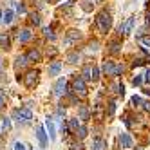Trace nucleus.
Instances as JSON below:
<instances>
[{"instance_id":"nucleus-8","label":"nucleus","mask_w":150,"mask_h":150,"mask_svg":"<svg viewBox=\"0 0 150 150\" xmlns=\"http://www.w3.org/2000/svg\"><path fill=\"white\" fill-rule=\"evenodd\" d=\"M65 87H67L65 78H60V80L54 83V96H58V98H60V96H62L63 92H65Z\"/></svg>"},{"instance_id":"nucleus-29","label":"nucleus","mask_w":150,"mask_h":150,"mask_svg":"<svg viewBox=\"0 0 150 150\" xmlns=\"http://www.w3.org/2000/svg\"><path fill=\"white\" fill-rule=\"evenodd\" d=\"M114 112H116V101H110V103H109V109H107V114L112 116Z\"/></svg>"},{"instance_id":"nucleus-9","label":"nucleus","mask_w":150,"mask_h":150,"mask_svg":"<svg viewBox=\"0 0 150 150\" xmlns=\"http://www.w3.org/2000/svg\"><path fill=\"white\" fill-rule=\"evenodd\" d=\"M36 137H38V141H40V146L45 148V146H47V134H45V130H44V127H38Z\"/></svg>"},{"instance_id":"nucleus-46","label":"nucleus","mask_w":150,"mask_h":150,"mask_svg":"<svg viewBox=\"0 0 150 150\" xmlns=\"http://www.w3.org/2000/svg\"><path fill=\"white\" fill-rule=\"evenodd\" d=\"M2 65H4V60H2V58H0V69H2Z\"/></svg>"},{"instance_id":"nucleus-27","label":"nucleus","mask_w":150,"mask_h":150,"mask_svg":"<svg viewBox=\"0 0 150 150\" xmlns=\"http://www.w3.org/2000/svg\"><path fill=\"white\" fill-rule=\"evenodd\" d=\"M40 22H42V20H40V15L38 13L31 15V24H33V25H40Z\"/></svg>"},{"instance_id":"nucleus-32","label":"nucleus","mask_w":150,"mask_h":150,"mask_svg":"<svg viewBox=\"0 0 150 150\" xmlns=\"http://www.w3.org/2000/svg\"><path fill=\"white\" fill-rule=\"evenodd\" d=\"M44 33H45V36H47V38H51V40H54V33H52V31H51L49 27H45V29H44Z\"/></svg>"},{"instance_id":"nucleus-3","label":"nucleus","mask_w":150,"mask_h":150,"mask_svg":"<svg viewBox=\"0 0 150 150\" xmlns=\"http://www.w3.org/2000/svg\"><path fill=\"white\" fill-rule=\"evenodd\" d=\"M13 117H20L22 121H29L31 117H33V112H31L29 107H25V109H20V110H15L13 112ZM18 120V121H20Z\"/></svg>"},{"instance_id":"nucleus-39","label":"nucleus","mask_w":150,"mask_h":150,"mask_svg":"<svg viewBox=\"0 0 150 150\" xmlns=\"http://www.w3.org/2000/svg\"><path fill=\"white\" fill-rule=\"evenodd\" d=\"M143 109H145L146 112H150V101H143Z\"/></svg>"},{"instance_id":"nucleus-31","label":"nucleus","mask_w":150,"mask_h":150,"mask_svg":"<svg viewBox=\"0 0 150 150\" xmlns=\"http://www.w3.org/2000/svg\"><path fill=\"white\" fill-rule=\"evenodd\" d=\"M139 40H141V44H143L145 47H148V49H150V36H141Z\"/></svg>"},{"instance_id":"nucleus-17","label":"nucleus","mask_w":150,"mask_h":150,"mask_svg":"<svg viewBox=\"0 0 150 150\" xmlns=\"http://www.w3.org/2000/svg\"><path fill=\"white\" fill-rule=\"evenodd\" d=\"M80 127H81V125H80V121L76 120V117H74V120H69V130H71L72 134H76Z\"/></svg>"},{"instance_id":"nucleus-45","label":"nucleus","mask_w":150,"mask_h":150,"mask_svg":"<svg viewBox=\"0 0 150 150\" xmlns=\"http://www.w3.org/2000/svg\"><path fill=\"white\" fill-rule=\"evenodd\" d=\"M4 105H6V100L2 98V96H0V109H2V107H4Z\"/></svg>"},{"instance_id":"nucleus-14","label":"nucleus","mask_w":150,"mask_h":150,"mask_svg":"<svg viewBox=\"0 0 150 150\" xmlns=\"http://www.w3.org/2000/svg\"><path fill=\"white\" fill-rule=\"evenodd\" d=\"M60 69H62V63L60 62H52L49 65V76H58Z\"/></svg>"},{"instance_id":"nucleus-20","label":"nucleus","mask_w":150,"mask_h":150,"mask_svg":"<svg viewBox=\"0 0 150 150\" xmlns=\"http://www.w3.org/2000/svg\"><path fill=\"white\" fill-rule=\"evenodd\" d=\"M89 109H87V107H85V105H81L80 107V120H83V121H87L89 120Z\"/></svg>"},{"instance_id":"nucleus-28","label":"nucleus","mask_w":150,"mask_h":150,"mask_svg":"<svg viewBox=\"0 0 150 150\" xmlns=\"http://www.w3.org/2000/svg\"><path fill=\"white\" fill-rule=\"evenodd\" d=\"M13 150H31V146H29V145H24V143H20V141H18V143H15V148H13Z\"/></svg>"},{"instance_id":"nucleus-2","label":"nucleus","mask_w":150,"mask_h":150,"mask_svg":"<svg viewBox=\"0 0 150 150\" xmlns=\"http://www.w3.org/2000/svg\"><path fill=\"white\" fill-rule=\"evenodd\" d=\"M71 89H72V92H76V94H80V96H85V94H87V85H85L83 78H78V76L72 80Z\"/></svg>"},{"instance_id":"nucleus-15","label":"nucleus","mask_w":150,"mask_h":150,"mask_svg":"<svg viewBox=\"0 0 150 150\" xmlns=\"http://www.w3.org/2000/svg\"><path fill=\"white\" fill-rule=\"evenodd\" d=\"M92 150H107V141L101 139V137H98L94 141V145H92Z\"/></svg>"},{"instance_id":"nucleus-25","label":"nucleus","mask_w":150,"mask_h":150,"mask_svg":"<svg viewBox=\"0 0 150 150\" xmlns=\"http://www.w3.org/2000/svg\"><path fill=\"white\" fill-rule=\"evenodd\" d=\"M76 136H78L80 139H83V137H87V127H83V125H81V127L78 128V132H76Z\"/></svg>"},{"instance_id":"nucleus-24","label":"nucleus","mask_w":150,"mask_h":150,"mask_svg":"<svg viewBox=\"0 0 150 150\" xmlns=\"http://www.w3.org/2000/svg\"><path fill=\"white\" fill-rule=\"evenodd\" d=\"M98 78H100V69H98V67H92V69H91V80L96 81Z\"/></svg>"},{"instance_id":"nucleus-33","label":"nucleus","mask_w":150,"mask_h":150,"mask_svg":"<svg viewBox=\"0 0 150 150\" xmlns=\"http://www.w3.org/2000/svg\"><path fill=\"white\" fill-rule=\"evenodd\" d=\"M123 72V65H116V71H114V76H120Z\"/></svg>"},{"instance_id":"nucleus-7","label":"nucleus","mask_w":150,"mask_h":150,"mask_svg":"<svg viewBox=\"0 0 150 150\" xmlns=\"http://www.w3.org/2000/svg\"><path fill=\"white\" fill-rule=\"evenodd\" d=\"M120 145H121V148H125V150H130V148L134 146V141H132L130 134H121V136H120Z\"/></svg>"},{"instance_id":"nucleus-6","label":"nucleus","mask_w":150,"mask_h":150,"mask_svg":"<svg viewBox=\"0 0 150 150\" xmlns=\"http://www.w3.org/2000/svg\"><path fill=\"white\" fill-rule=\"evenodd\" d=\"M38 80V71H29L25 76H24V83H25V87H33V85L36 83Z\"/></svg>"},{"instance_id":"nucleus-23","label":"nucleus","mask_w":150,"mask_h":150,"mask_svg":"<svg viewBox=\"0 0 150 150\" xmlns=\"http://www.w3.org/2000/svg\"><path fill=\"white\" fill-rule=\"evenodd\" d=\"M91 65H85L83 67V74H81V76H83V81H87V80H91Z\"/></svg>"},{"instance_id":"nucleus-47","label":"nucleus","mask_w":150,"mask_h":150,"mask_svg":"<svg viewBox=\"0 0 150 150\" xmlns=\"http://www.w3.org/2000/svg\"><path fill=\"white\" fill-rule=\"evenodd\" d=\"M0 20H2V13H0Z\"/></svg>"},{"instance_id":"nucleus-21","label":"nucleus","mask_w":150,"mask_h":150,"mask_svg":"<svg viewBox=\"0 0 150 150\" xmlns=\"http://www.w3.org/2000/svg\"><path fill=\"white\" fill-rule=\"evenodd\" d=\"M13 16H15V13L11 11V9H7V11L2 15V20H4L6 24H11V22H13Z\"/></svg>"},{"instance_id":"nucleus-4","label":"nucleus","mask_w":150,"mask_h":150,"mask_svg":"<svg viewBox=\"0 0 150 150\" xmlns=\"http://www.w3.org/2000/svg\"><path fill=\"white\" fill-rule=\"evenodd\" d=\"M134 22H136V18H134V16H130V18H128L127 22H125V24H121V25H120V29H117V31H120L121 35H128V33H132Z\"/></svg>"},{"instance_id":"nucleus-16","label":"nucleus","mask_w":150,"mask_h":150,"mask_svg":"<svg viewBox=\"0 0 150 150\" xmlns=\"http://www.w3.org/2000/svg\"><path fill=\"white\" fill-rule=\"evenodd\" d=\"M31 36H33V33H31V29H24V31H20V35H18V38H20V42H29L31 40Z\"/></svg>"},{"instance_id":"nucleus-22","label":"nucleus","mask_w":150,"mask_h":150,"mask_svg":"<svg viewBox=\"0 0 150 150\" xmlns=\"http://www.w3.org/2000/svg\"><path fill=\"white\" fill-rule=\"evenodd\" d=\"M67 62L69 63H78L80 62V54H78V52H69V54H67Z\"/></svg>"},{"instance_id":"nucleus-13","label":"nucleus","mask_w":150,"mask_h":150,"mask_svg":"<svg viewBox=\"0 0 150 150\" xmlns=\"http://www.w3.org/2000/svg\"><path fill=\"white\" fill-rule=\"evenodd\" d=\"M25 58H27V62H40L42 60V54H40L36 49H31L27 54H25Z\"/></svg>"},{"instance_id":"nucleus-40","label":"nucleus","mask_w":150,"mask_h":150,"mask_svg":"<svg viewBox=\"0 0 150 150\" xmlns=\"http://www.w3.org/2000/svg\"><path fill=\"white\" fill-rule=\"evenodd\" d=\"M125 125H127V127H130V125H132V121H130V116H128V114L125 116Z\"/></svg>"},{"instance_id":"nucleus-30","label":"nucleus","mask_w":150,"mask_h":150,"mask_svg":"<svg viewBox=\"0 0 150 150\" xmlns=\"http://www.w3.org/2000/svg\"><path fill=\"white\" fill-rule=\"evenodd\" d=\"M2 128H4V130H11V121H9V117H4V121H2Z\"/></svg>"},{"instance_id":"nucleus-10","label":"nucleus","mask_w":150,"mask_h":150,"mask_svg":"<svg viewBox=\"0 0 150 150\" xmlns=\"http://www.w3.org/2000/svg\"><path fill=\"white\" fill-rule=\"evenodd\" d=\"M101 71L107 74V76H114V71H116L114 62H103V67H101Z\"/></svg>"},{"instance_id":"nucleus-41","label":"nucleus","mask_w":150,"mask_h":150,"mask_svg":"<svg viewBox=\"0 0 150 150\" xmlns=\"http://www.w3.org/2000/svg\"><path fill=\"white\" fill-rule=\"evenodd\" d=\"M145 80H146V83L150 85V69H146V72H145Z\"/></svg>"},{"instance_id":"nucleus-1","label":"nucleus","mask_w":150,"mask_h":150,"mask_svg":"<svg viewBox=\"0 0 150 150\" xmlns=\"http://www.w3.org/2000/svg\"><path fill=\"white\" fill-rule=\"evenodd\" d=\"M96 24H98V29L101 31V33H109V29L112 25V16H110V13L101 11L98 15V18H96Z\"/></svg>"},{"instance_id":"nucleus-43","label":"nucleus","mask_w":150,"mask_h":150,"mask_svg":"<svg viewBox=\"0 0 150 150\" xmlns=\"http://www.w3.org/2000/svg\"><path fill=\"white\" fill-rule=\"evenodd\" d=\"M62 132L67 134V125H65V121H62Z\"/></svg>"},{"instance_id":"nucleus-12","label":"nucleus","mask_w":150,"mask_h":150,"mask_svg":"<svg viewBox=\"0 0 150 150\" xmlns=\"http://www.w3.org/2000/svg\"><path fill=\"white\" fill-rule=\"evenodd\" d=\"M45 127H47V132H49V137L51 139H56V130H54V123H52L51 117L45 120Z\"/></svg>"},{"instance_id":"nucleus-18","label":"nucleus","mask_w":150,"mask_h":150,"mask_svg":"<svg viewBox=\"0 0 150 150\" xmlns=\"http://www.w3.org/2000/svg\"><path fill=\"white\" fill-rule=\"evenodd\" d=\"M27 63H29V62H27V58H25V56H18V58H16V62H15V69H22V67H25V65H27Z\"/></svg>"},{"instance_id":"nucleus-11","label":"nucleus","mask_w":150,"mask_h":150,"mask_svg":"<svg viewBox=\"0 0 150 150\" xmlns=\"http://www.w3.org/2000/svg\"><path fill=\"white\" fill-rule=\"evenodd\" d=\"M0 47L2 49H9L11 47V38L7 33H0Z\"/></svg>"},{"instance_id":"nucleus-26","label":"nucleus","mask_w":150,"mask_h":150,"mask_svg":"<svg viewBox=\"0 0 150 150\" xmlns=\"http://www.w3.org/2000/svg\"><path fill=\"white\" fill-rule=\"evenodd\" d=\"M143 80H145V78L141 76V74H136V78L132 80V85H134V87H139V85L143 83Z\"/></svg>"},{"instance_id":"nucleus-42","label":"nucleus","mask_w":150,"mask_h":150,"mask_svg":"<svg viewBox=\"0 0 150 150\" xmlns=\"http://www.w3.org/2000/svg\"><path fill=\"white\" fill-rule=\"evenodd\" d=\"M56 114H58V116H63V114H65V109H62V107H58V110H56Z\"/></svg>"},{"instance_id":"nucleus-34","label":"nucleus","mask_w":150,"mask_h":150,"mask_svg":"<svg viewBox=\"0 0 150 150\" xmlns=\"http://www.w3.org/2000/svg\"><path fill=\"white\" fill-rule=\"evenodd\" d=\"M83 9L85 11H91V0H83Z\"/></svg>"},{"instance_id":"nucleus-19","label":"nucleus","mask_w":150,"mask_h":150,"mask_svg":"<svg viewBox=\"0 0 150 150\" xmlns=\"http://www.w3.org/2000/svg\"><path fill=\"white\" fill-rule=\"evenodd\" d=\"M120 51H121V44L117 40H112L110 42V52H112V54H117Z\"/></svg>"},{"instance_id":"nucleus-36","label":"nucleus","mask_w":150,"mask_h":150,"mask_svg":"<svg viewBox=\"0 0 150 150\" xmlns=\"http://www.w3.org/2000/svg\"><path fill=\"white\" fill-rule=\"evenodd\" d=\"M83 146H81V143H74V145H71V150H81Z\"/></svg>"},{"instance_id":"nucleus-44","label":"nucleus","mask_w":150,"mask_h":150,"mask_svg":"<svg viewBox=\"0 0 150 150\" xmlns=\"http://www.w3.org/2000/svg\"><path fill=\"white\" fill-rule=\"evenodd\" d=\"M91 49H92V51H96V49H98V42H94V44H91Z\"/></svg>"},{"instance_id":"nucleus-37","label":"nucleus","mask_w":150,"mask_h":150,"mask_svg":"<svg viewBox=\"0 0 150 150\" xmlns=\"http://www.w3.org/2000/svg\"><path fill=\"white\" fill-rule=\"evenodd\" d=\"M132 103L134 105H139V103H141V98H139V96H132Z\"/></svg>"},{"instance_id":"nucleus-5","label":"nucleus","mask_w":150,"mask_h":150,"mask_svg":"<svg viewBox=\"0 0 150 150\" xmlns=\"http://www.w3.org/2000/svg\"><path fill=\"white\" fill-rule=\"evenodd\" d=\"M80 31H76V29H71L69 33H67V36H65V40H63V44L65 45H71V44H74V42H78L80 40Z\"/></svg>"},{"instance_id":"nucleus-35","label":"nucleus","mask_w":150,"mask_h":150,"mask_svg":"<svg viewBox=\"0 0 150 150\" xmlns=\"http://www.w3.org/2000/svg\"><path fill=\"white\" fill-rule=\"evenodd\" d=\"M16 11L18 13H25V6L24 4H16Z\"/></svg>"},{"instance_id":"nucleus-38","label":"nucleus","mask_w":150,"mask_h":150,"mask_svg":"<svg viewBox=\"0 0 150 150\" xmlns=\"http://www.w3.org/2000/svg\"><path fill=\"white\" fill-rule=\"evenodd\" d=\"M143 63H145V60H134L132 65H134V67H139V65H143Z\"/></svg>"}]
</instances>
